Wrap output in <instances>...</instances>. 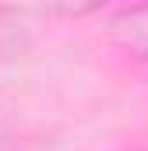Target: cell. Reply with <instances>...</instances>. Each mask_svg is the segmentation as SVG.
Returning <instances> with one entry per match:
<instances>
[{
	"instance_id": "cell-1",
	"label": "cell",
	"mask_w": 148,
	"mask_h": 151,
	"mask_svg": "<svg viewBox=\"0 0 148 151\" xmlns=\"http://www.w3.org/2000/svg\"><path fill=\"white\" fill-rule=\"evenodd\" d=\"M106 35H110L113 49H120L131 60L148 63V0L120 7L106 21Z\"/></svg>"
},
{
	"instance_id": "cell-2",
	"label": "cell",
	"mask_w": 148,
	"mask_h": 151,
	"mask_svg": "<svg viewBox=\"0 0 148 151\" xmlns=\"http://www.w3.org/2000/svg\"><path fill=\"white\" fill-rule=\"evenodd\" d=\"M32 46V21L18 7H0V63L25 56Z\"/></svg>"
},
{
	"instance_id": "cell-3",
	"label": "cell",
	"mask_w": 148,
	"mask_h": 151,
	"mask_svg": "<svg viewBox=\"0 0 148 151\" xmlns=\"http://www.w3.org/2000/svg\"><path fill=\"white\" fill-rule=\"evenodd\" d=\"M42 4L53 18H88V14L102 11L110 0H42Z\"/></svg>"
}]
</instances>
